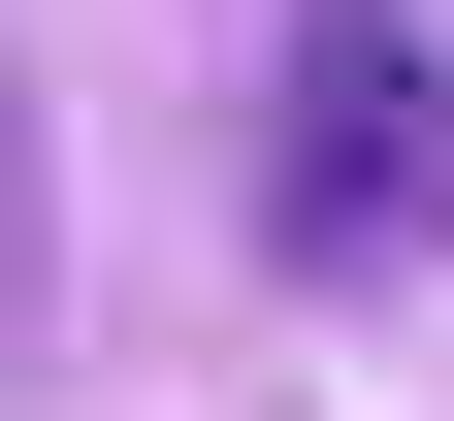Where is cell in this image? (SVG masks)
<instances>
[{"label":"cell","mask_w":454,"mask_h":421,"mask_svg":"<svg viewBox=\"0 0 454 421\" xmlns=\"http://www.w3.org/2000/svg\"><path fill=\"white\" fill-rule=\"evenodd\" d=\"M260 260L293 292H422L454 260V33L422 0H293V66H260Z\"/></svg>","instance_id":"6da1fadb"},{"label":"cell","mask_w":454,"mask_h":421,"mask_svg":"<svg viewBox=\"0 0 454 421\" xmlns=\"http://www.w3.org/2000/svg\"><path fill=\"white\" fill-rule=\"evenodd\" d=\"M0 356H33V66H0Z\"/></svg>","instance_id":"7a4b0ae2"}]
</instances>
